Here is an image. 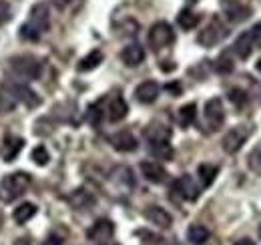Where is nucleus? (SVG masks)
I'll use <instances>...</instances> for the list:
<instances>
[{"label": "nucleus", "instance_id": "cd10ccee", "mask_svg": "<svg viewBox=\"0 0 261 245\" xmlns=\"http://www.w3.org/2000/svg\"><path fill=\"white\" fill-rule=\"evenodd\" d=\"M151 145V153L155 155L157 159H171L173 157V149L169 145V141H161V143H149Z\"/></svg>", "mask_w": 261, "mask_h": 245}, {"label": "nucleus", "instance_id": "473e14b6", "mask_svg": "<svg viewBox=\"0 0 261 245\" xmlns=\"http://www.w3.org/2000/svg\"><path fill=\"white\" fill-rule=\"evenodd\" d=\"M215 68H217V72H223V75L231 72L233 70V61L229 59V55H221L215 62Z\"/></svg>", "mask_w": 261, "mask_h": 245}, {"label": "nucleus", "instance_id": "5701e85b", "mask_svg": "<svg viewBox=\"0 0 261 245\" xmlns=\"http://www.w3.org/2000/svg\"><path fill=\"white\" fill-rule=\"evenodd\" d=\"M197 173H199L201 185H203V187H209V185L215 181V177H217V173H219V167H217V165H211V163H203V165H199Z\"/></svg>", "mask_w": 261, "mask_h": 245}, {"label": "nucleus", "instance_id": "393cba45", "mask_svg": "<svg viewBox=\"0 0 261 245\" xmlns=\"http://www.w3.org/2000/svg\"><path fill=\"white\" fill-rule=\"evenodd\" d=\"M34 215H36V205L34 203H22V205H18L14 209V221L20 223V225H24L27 221L33 219Z\"/></svg>", "mask_w": 261, "mask_h": 245}, {"label": "nucleus", "instance_id": "2f4dec72", "mask_svg": "<svg viewBox=\"0 0 261 245\" xmlns=\"http://www.w3.org/2000/svg\"><path fill=\"white\" fill-rule=\"evenodd\" d=\"M247 165H249V169L255 173V175H261V147L257 149H253L249 157H247Z\"/></svg>", "mask_w": 261, "mask_h": 245}, {"label": "nucleus", "instance_id": "7c9ffc66", "mask_svg": "<svg viewBox=\"0 0 261 245\" xmlns=\"http://www.w3.org/2000/svg\"><path fill=\"white\" fill-rule=\"evenodd\" d=\"M10 141V149H6L4 153H2V157H4V161L6 163H10L16 155H18V151L22 149V145H24V141L22 139H8Z\"/></svg>", "mask_w": 261, "mask_h": 245}, {"label": "nucleus", "instance_id": "79ce46f5", "mask_svg": "<svg viewBox=\"0 0 261 245\" xmlns=\"http://www.w3.org/2000/svg\"><path fill=\"white\" fill-rule=\"evenodd\" d=\"M0 225H2V213H0Z\"/></svg>", "mask_w": 261, "mask_h": 245}, {"label": "nucleus", "instance_id": "9b49d317", "mask_svg": "<svg viewBox=\"0 0 261 245\" xmlns=\"http://www.w3.org/2000/svg\"><path fill=\"white\" fill-rule=\"evenodd\" d=\"M109 143L113 145L115 151H121V153H130V151H135V149L139 147V143H137V139H135V135H133L130 131L115 133V135L109 139Z\"/></svg>", "mask_w": 261, "mask_h": 245}, {"label": "nucleus", "instance_id": "7ed1b4c3", "mask_svg": "<svg viewBox=\"0 0 261 245\" xmlns=\"http://www.w3.org/2000/svg\"><path fill=\"white\" fill-rule=\"evenodd\" d=\"M249 135H251V129H249L247 125H239V127L229 129L227 133L223 135V141H221L223 151L229 155L237 153V151L245 145V141L249 139Z\"/></svg>", "mask_w": 261, "mask_h": 245}, {"label": "nucleus", "instance_id": "6e6552de", "mask_svg": "<svg viewBox=\"0 0 261 245\" xmlns=\"http://www.w3.org/2000/svg\"><path fill=\"white\" fill-rule=\"evenodd\" d=\"M221 8L231 22H243L251 14V8L241 4L239 0H221Z\"/></svg>", "mask_w": 261, "mask_h": 245}, {"label": "nucleus", "instance_id": "e433bc0d", "mask_svg": "<svg viewBox=\"0 0 261 245\" xmlns=\"http://www.w3.org/2000/svg\"><path fill=\"white\" fill-rule=\"evenodd\" d=\"M137 235H141V237H145L147 241L145 243L147 245H155L161 241V237H157V235H151V233H147V231H137Z\"/></svg>", "mask_w": 261, "mask_h": 245}, {"label": "nucleus", "instance_id": "c03bdc74", "mask_svg": "<svg viewBox=\"0 0 261 245\" xmlns=\"http://www.w3.org/2000/svg\"><path fill=\"white\" fill-rule=\"evenodd\" d=\"M191 2H197V0H191Z\"/></svg>", "mask_w": 261, "mask_h": 245}, {"label": "nucleus", "instance_id": "37998d69", "mask_svg": "<svg viewBox=\"0 0 261 245\" xmlns=\"http://www.w3.org/2000/svg\"><path fill=\"white\" fill-rule=\"evenodd\" d=\"M259 237H261V225H259Z\"/></svg>", "mask_w": 261, "mask_h": 245}, {"label": "nucleus", "instance_id": "423d86ee", "mask_svg": "<svg viewBox=\"0 0 261 245\" xmlns=\"http://www.w3.org/2000/svg\"><path fill=\"white\" fill-rule=\"evenodd\" d=\"M225 36H227V29L223 27V22H221L219 18H213V20L207 24V29H203V31L199 32L197 40H199V44H203V46H215V44L221 42Z\"/></svg>", "mask_w": 261, "mask_h": 245}, {"label": "nucleus", "instance_id": "f8f14e48", "mask_svg": "<svg viewBox=\"0 0 261 245\" xmlns=\"http://www.w3.org/2000/svg\"><path fill=\"white\" fill-rule=\"evenodd\" d=\"M141 173L143 177L149 181V183H165L167 181V171H165L163 165L155 163V161H143L141 163Z\"/></svg>", "mask_w": 261, "mask_h": 245}, {"label": "nucleus", "instance_id": "2eb2a0df", "mask_svg": "<svg viewBox=\"0 0 261 245\" xmlns=\"http://www.w3.org/2000/svg\"><path fill=\"white\" fill-rule=\"evenodd\" d=\"M253 48H255V42H253L251 31L241 32V34L237 36L235 44H233V51H235V55H237L241 61L249 59V57H251V53H253Z\"/></svg>", "mask_w": 261, "mask_h": 245}, {"label": "nucleus", "instance_id": "0eeeda50", "mask_svg": "<svg viewBox=\"0 0 261 245\" xmlns=\"http://www.w3.org/2000/svg\"><path fill=\"white\" fill-rule=\"evenodd\" d=\"M173 40H175V32L171 29V24H167V22H157V24L151 27V31H149V44H151L155 51H161L165 46H169Z\"/></svg>", "mask_w": 261, "mask_h": 245}, {"label": "nucleus", "instance_id": "aec40b11", "mask_svg": "<svg viewBox=\"0 0 261 245\" xmlns=\"http://www.w3.org/2000/svg\"><path fill=\"white\" fill-rule=\"evenodd\" d=\"M209 235H211L209 229H207L205 225H199V223L191 225V227L187 229V239H189L191 245H203L209 239Z\"/></svg>", "mask_w": 261, "mask_h": 245}, {"label": "nucleus", "instance_id": "a19ab883", "mask_svg": "<svg viewBox=\"0 0 261 245\" xmlns=\"http://www.w3.org/2000/svg\"><path fill=\"white\" fill-rule=\"evenodd\" d=\"M257 70H259V72H261V59H259V61H257Z\"/></svg>", "mask_w": 261, "mask_h": 245}, {"label": "nucleus", "instance_id": "f03ea898", "mask_svg": "<svg viewBox=\"0 0 261 245\" xmlns=\"http://www.w3.org/2000/svg\"><path fill=\"white\" fill-rule=\"evenodd\" d=\"M31 185V175L24 173V171H18V173H12L8 177H4L0 181V199L2 201H14L16 197H20Z\"/></svg>", "mask_w": 261, "mask_h": 245}, {"label": "nucleus", "instance_id": "39448f33", "mask_svg": "<svg viewBox=\"0 0 261 245\" xmlns=\"http://www.w3.org/2000/svg\"><path fill=\"white\" fill-rule=\"evenodd\" d=\"M12 70L22 77V79H36L40 75V62L36 61L31 55H20V57H14L10 61Z\"/></svg>", "mask_w": 261, "mask_h": 245}, {"label": "nucleus", "instance_id": "bb28decb", "mask_svg": "<svg viewBox=\"0 0 261 245\" xmlns=\"http://www.w3.org/2000/svg\"><path fill=\"white\" fill-rule=\"evenodd\" d=\"M100 62H102V53H100V51H91L85 59H81V62H79V70H81V72L93 70V68H97Z\"/></svg>", "mask_w": 261, "mask_h": 245}, {"label": "nucleus", "instance_id": "ddd939ff", "mask_svg": "<svg viewBox=\"0 0 261 245\" xmlns=\"http://www.w3.org/2000/svg\"><path fill=\"white\" fill-rule=\"evenodd\" d=\"M159 92H161V87H159L155 81H145V83H141V85L135 89V99H137L139 103H143V105H151V103L157 101Z\"/></svg>", "mask_w": 261, "mask_h": 245}, {"label": "nucleus", "instance_id": "9d476101", "mask_svg": "<svg viewBox=\"0 0 261 245\" xmlns=\"http://www.w3.org/2000/svg\"><path fill=\"white\" fill-rule=\"evenodd\" d=\"M113 235H115V225L109 219H98V221H95V225L87 231V237L91 241H98V243L109 241Z\"/></svg>", "mask_w": 261, "mask_h": 245}, {"label": "nucleus", "instance_id": "ea45409f", "mask_svg": "<svg viewBox=\"0 0 261 245\" xmlns=\"http://www.w3.org/2000/svg\"><path fill=\"white\" fill-rule=\"evenodd\" d=\"M235 245H255L251 239H239V241H235Z\"/></svg>", "mask_w": 261, "mask_h": 245}, {"label": "nucleus", "instance_id": "412c9836", "mask_svg": "<svg viewBox=\"0 0 261 245\" xmlns=\"http://www.w3.org/2000/svg\"><path fill=\"white\" fill-rule=\"evenodd\" d=\"M195 117H197V105L195 103H187V105H183L181 109H179V113H177V121L179 125L185 129V127H191L193 122H195Z\"/></svg>", "mask_w": 261, "mask_h": 245}, {"label": "nucleus", "instance_id": "f257e3e1", "mask_svg": "<svg viewBox=\"0 0 261 245\" xmlns=\"http://www.w3.org/2000/svg\"><path fill=\"white\" fill-rule=\"evenodd\" d=\"M50 27V12L46 2H36L31 8L29 22L20 27V36L27 40H38Z\"/></svg>", "mask_w": 261, "mask_h": 245}, {"label": "nucleus", "instance_id": "c85d7f7f", "mask_svg": "<svg viewBox=\"0 0 261 245\" xmlns=\"http://www.w3.org/2000/svg\"><path fill=\"white\" fill-rule=\"evenodd\" d=\"M105 117V111H102V101H98V103H95V105H91L89 107V111H87V119H89V122L91 125H100V119Z\"/></svg>", "mask_w": 261, "mask_h": 245}, {"label": "nucleus", "instance_id": "1a4fd4ad", "mask_svg": "<svg viewBox=\"0 0 261 245\" xmlns=\"http://www.w3.org/2000/svg\"><path fill=\"white\" fill-rule=\"evenodd\" d=\"M171 191L177 193V195H179L181 199H185V201H195L197 197H199V189H197L195 181H193L189 175L179 177L175 183L171 185Z\"/></svg>", "mask_w": 261, "mask_h": 245}, {"label": "nucleus", "instance_id": "6ab92c4d", "mask_svg": "<svg viewBox=\"0 0 261 245\" xmlns=\"http://www.w3.org/2000/svg\"><path fill=\"white\" fill-rule=\"evenodd\" d=\"M16 105H18V99H16L14 91L8 87H0V115L12 113L16 109Z\"/></svg>", "mask_w": 261, "mask_h": 245}, {"label": "nucleus", "instance_id": "a211bd4d", "mask_svg": "<svg viewBox=\"0 0 261 245\" xmlns=\"http://www.w3.org/2000/svg\"><path fill=\"white\" fill-rule=\"evenodd\" d=\"M12 91H14V94H16L18 103H24V105L31 107V109L40 103V96H38L31 87H27V85H16V87H12Z\"/></svg>", "mask_w": 261, "mask_h": 245}, {"label": "nucleus", "instance_id": "f704fd0d", "mask_svg": "<svg viewBox=\"0 0 261 245\" xmlns=\"http://www.w3.org/2000/svg\"><path fill=\"white\" fill-rule=\"evenodd\" d=\"M12 18V8L6 0H0V24H6Z\"/></svg>", "mask_w": 261, "mask_h": 245}, {"label": "nucleus", "instance_id": "4468645a", "mask_svg": "<svg viewBox=\"0 0 261 245\" xmlns=\"http://www.w3.org/2000/svg\"><path fill=\"white\" fill-rule=\"evenodd\" d=\"M145 217H147L149 223H153V225H157L161 229H169L171 223H173V217L169 215V211H165L163 207H159V205H149L145 209Z\"/></svg>", "mask_w": 261, "mask_h": 245}, {"label": "nucleus", "instance_id": "72a5a7b5", "mask_svg": "<svg viewBox=\"0 0 261 245\" xmlns=\"http://www.w3.org/2000/svg\"><path fill=\"white\" fill-rule=\"evenodd\" d=\"M229 99H231V103L235 105V107H245V103H247V94L243 91H239V89H231L229 91Z\"/></svg>", "mask_w": 261, "mask_h": 245}, {"label": "nucleus", "instance_id": "c9c22d12", "mask_svg": "<svg viewBox=\"0 0 261 245\" xmlns=\"http://www.w3.org/2000/svg\"><path fill=\"white\" fill-rule=\"evenodd\" d=\"M63 243H65V241H63V237H61V235L50 233V235H48V237H46L40 245H63Z\"/></svg>", "mask_w": 261, "mask_h": 245}, {"label": "nucleus", "instance_id": "b1692460", "mask_svg": "<svg viewBox=\"0 0 261 245\" xmlns=\"http://www.w3.org/2000/svg\"><path fill=\"white\" fill-rule=\"evenodd\" d=\"M145 135H147L149 143H161V141H169L171 131L167 127H163V125H151Z\"/></svg>", "mask_w": 261, "mask_h": 245}, {"label": "nucleus", "instance_id": "c756f323", "mask_svg": "<svg viewBox=\"0 0 261 245\" xmlns=\"http://www.w3.org/2000/svg\"><path fill=\"white\" fill-rule=\"evenodd\" d=\"M31 159H33L36 165L44 167V165L50 161V155H48V151H46V147H44V145H38V147H34V149H33Z\"/></svg>", "mask_w": 261, "mask_h": 245}, {"label": "nucleus", "instance_id": "4c0bfd02", "mask_svg": "<svg viewBox=\"0 0 261 245\" xmlns=\"http://www.w3.org/2000/svg\"><path fill=\"white\" fill-rule=\"evenodd\" d=\"M251 36H253L255 46H261V22H259V24H255V27L251 29Z\"/></svg>", "mask_w": 261, "mask_h": 245}, {"label": "nucleus", "instance_id": "f3484780", "mask_svg": "<svg viewBox=\"0 0 261 245\" xmlns=\"http://www.w3.org/2000/svg\"><path fill=\"white\" fill-rule=\"evenodd\" d=\"M121 61L125 62L127 66H139L141 62L145 61V48L141 46V44H129V46H125L123 48V53H121Z\"/></svg>", "mask_w": 261, "mask_h": 245}, {"label": "nucleus", "instance_id": "4be33fe9", "mask_svg": "<svg viewBox=\"0 0 261 245\" xmlns=\"http://www.w3.org/2000/svg\"><path fill=\"white\" fill-rule=\"evenodd\" d=\"M68 201H70V205L76 207V209H87L89 205L95 203V197H93L91 193H87L85 189H76V191L68 197Z\"/></svg>", "mask_w": 261, "mask_h": 245}, {"label": "nucleus", "instance_id": "dca6fc26", "mask_svg": "<svg viewBox=\"0 0 261 245\" xmlns=\"http://www.w3.org/2000/svg\"><path fill=\"white\" fill-rule=\"evenodd\" d=\"M129 113V105L125 103L123 96H113L111 103H109V109H107V119L111 122H119L123 121Z\"/></svg>", "mask_w": 261, "mask_h": 245}, {"label": "nucleus", "instance_id": "a878e982", "mask_svg": "<svg viewBox=\"0 0 261 245\" xmlns=\"http://www.w3.org/2000/svg\"><path fill=\"white\" fill-rule=\"evenodd\" d=\"M199 14H195L193 10H189V8H185V10H181L179 12V16H177V22H179V27L181 29H185V31H191V29H195L197 24H199Z\"/></svg>", "mask_w": 261, "mask_h": 245}, {"label": "nucleus", "instance_id": "58836bf2", "mask_svg": "<svg viewBox=\"0 0 261 245\" xmlns=\"http://www.w3.org/2000/svg\"><path fill=\"white\" fill-rule=\"evenodd\" d=\"M12 245H31V241H29L27 237H20V239H16V241H14Z\"/></svg>", "mask_w": 261, "mask_h": 245}, {"label": "nucleus", "instance_id": "20e7f679", "mask_svg": "<svg viewBox=\"0 0 261 245\" xmlns=\"http://www.w3.org/2000/svg\"><path fill=\"white\" fill-rule=\"evenodd\" d=\"M205 122H207V127L211 129V131H217V129H221L223 127V122H225V109H223V101L219 99V96H215V99H209L207 103H205Z\"/></svg>", "mask_w": 261, "mask_h": 245}]
</instances>
